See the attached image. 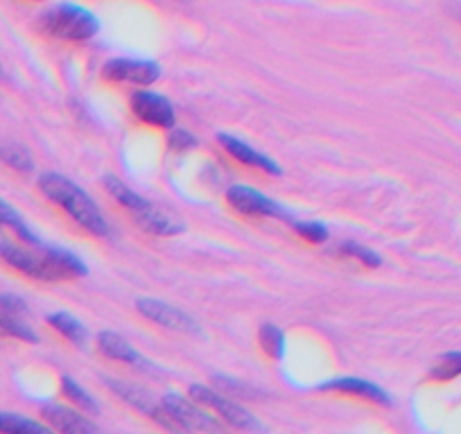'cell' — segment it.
<instances>
[{
    "mask_svg": "<svg viewBox=\"0 0 461 434\" xmlns=\"http://www.w3.org/2000/svg\"><path fill=\"white\" fill-rule=\"evenodd\" d=\"M0 335L19 342H39V335L28 323V305L14 294L0 292Z\"/></svg>",
    "mask_w": 461,
    "mask_h": 434,
    "instance_id": "8fae6325",
    "label": "cell"
},
{
    "mask_svg": "<svg viewBox=\"0 0 461 434\" xmlns=\"http://www.w3.org/2000/svg\"><path fill=\"white\" fill-rule=\"evenodd\" d=\"M41 416L46 419V425H50L57 434H104L84 411L75 410V407L57 405H43Z\"/></svg>",
    "mask_w": 461,
    "mask_h": 434,
    "instance_id": "7c38bea8",
    "label": "cell"
},
{
    "mask_svg": "<svg viewBox=\"0 0 461 434\" xmlns=\"http://www.w3.org/2000/svg\"><path fill=\"white\" fill-rule=\"evenodd\" d=\"M226 202L233 211L245 217H278V220L287 217V211L276 199L267 197L249 185H230L226 190Z\"/></svg>",
    "mask_w": 461,
    "mask_h": 434,
    "instance_id": "52a82bcc",
    "label": "cell"
},
{
    "mask_svg": "<svg viewBox=\"0 0 461 434\" xmlns=\"http://www.w3.org/2000/svg\"><path fill=\"white\" fill-rule=\"evenodd\" d=\"M0 260L23 276L41 283L75 281V278H84L88 274L86 263L77 254L61 249V247H48L43 242L30 247L5 238V240H0Z\"/></svg>",
    "mask_w": 461,
    "mask_h": 434,
    "instance_id": "6da1fadb",
    "label": "cell"
},
{
    "mask_svg": "<svg viewBox=\"0 0 461 434\" xmlns=\"http://www.w3.org/2000/svg\"><path fill=\"white\" fill-rule=\"evenodd\" d=\"M48 323L52 329L66 339V342L75 344V347H84L88 339V330L75 314L66 312V310H57V312L48 314Z\"/></svg>",
    "mask_w": 461,
    "mask_h": 434,
    "instance_id": "e0dca14e",
    "label": "cell"
},
{
    "mask_svg": "<svg viewBox=\"0 0 461 434\" xmlns=\"http://www.w3.org/2000/svg\"><path fill=\"white\" fill-rule=\"evenodd\" d=\"M461 375V351H450L443 353L437 362H434L432 371H429V378L437 380V383H447V380H455Z\"/></svg>",
    "mask_w": 461,
    "mask_h": 434,
    "instance_id": "603a6c76",
    "label": "cell"
},
{
    "mask_svg": "<svg viewBox=\"0 0 461 434\" xmlns=\"http://www.w3.org/2000/svg\"><path fill=\"white\" fill-rule=\"evenodd\" d=\"M163 407L175 423V434H226L229 428L212 411L194 402L190 396L166 393L161 396Z\"/></svg>",
    "mask_w": 461,
    "mask_h": 434,
    "instance_id": "5b68a950",
    "label": "cell"
},
{
    "mask_svg": "<svg viewBox=\"0 0 461 434\" xmlns=\"http://www.w3.org/2000/svg\"><path fill=\"white\" fill-rule=\"evenodd\" d=\"M292 229H294L303 240L312 242V245H323V242H328V238H330V231H328L321 222H317V220H299V222H292Z\"/></svg>",
    "mask_w": 461,
    "mask_h": 434,
    "instance_id": "cb8c5ba5",
    "label": "cell"
},
{
    "mask_svg": "<svg viewBox=\"0 0 461 434\" xmlns=\"http://www.w3.org/2000/svg\"><path fill=\"white\" fill-rule=\"evenodd\" d=\"M167 143H170V148L176 149V152H188V149L197 148V139H194L188 130H181V127L170 130Z\"/></svg>",
    "mask_w": 461,
    "mask_h": 434,
    "instance_id": "d4e9b609",
    "label": "cell"
},
{
    "mask_svg": "<svg viewBox=\"0 0 461 434\" xmlns=\"http://www.w3.org/2000/svg\"><path fill=\"white\" fill-rule=\"evenodd\" d=\"M95 344L97 351L109 357V360L122 362V365L130 366H148V360L122 335L113 333V330H102V333H97Z\"/></svg>",
    "mask_w": 461,
    "mask_h": 434,
    "instance_id": "2e32d148",
    "label": "cell"
},
{
    "mask_svg": "<svg viewBox=\"0 0 461 434\" xmlns=\"http://www.w3.org/2000/svg\"><path fill=\"white\" fill-rule=\"evenodd\" d=\"M61 393H64V398L75 407V410L84 411V414L95 416L97 411H100V405H97L95 398H93L77 380L70 378V375H64V378H61Z\"/></svg>",
    "mask_w": 461,
    "mask_h": 434,
    "instance_id": "d6986e66",
    "label": "cell"
},
{
    "mask_svg": "<svg viewBox=\"0 0 461 434\" xmlns=\"http://www.w3.org/2000/svg\"><path fill=\"white\" fill-rule=\"evenodd\" d=\"M106 387H109L115 396L121 398L122 402H127V405L134 407V410L140 411V414L149 416V419H154L158 407H161V398H157L154 393H149L148 389L139 387V384H130V383H122V380L106 378Z\"/></svg>",
    "mask_w": 461,
    "mask_h": 434,
    "instance_id": "9a60e30c",
    "label": "cell"
},
{
    "mask_svg": "<svg viewBox=\"0 0 461 434\" xmlns=\"http://www.w3.org/2000/svg\"><path fill=\"white\" fill-rule=\"evenodd\" d=\"M136 310L143 314L145 319H149L157 326H163L167 330H175V333H185L194 335L199 333V326L188 312H184L176 305L166 303L161 299H149V296H143V299L136 301Z\"/></svg>",
    "mask_w": 461,
    "mask_h": 434,
    "instance_id": "9c48e42d",
    "label": "cell"
},
{
    "mask_svg": "<svg viewBox=\"0 0 461 434\" xmlns=\"http://www.w3.org/2000/svg\"><path fill=\"white\" fill-rule=\"evenodd\" d=\"M39 30L61 41H88L100 32V21L86 7L61 3L39 16Z\"/></svg>",
    "mask_w": 461,
    "mask_h": 434,
    "instance_id": "277c9868",
    "label": "cell"
},
{
    "mask_svg": "<svg viewBox=\"0 0 461 434\" xmlns=\"http://www.w3.org/2000/svg\"><path fill=\"white\" fill-rule=\"evenodd\" d=\"M131 112L140 122L158 130H175L176 113L172 102L157 91H136L131 95Z\"/></svg>",
    "mask_w": 461,
    "mask_h": 434,
    "instance_id": "ba28073f",
    "label": "cell"
},
{
    "mask_svg": "<svg viewBox=\"0 0 461 434\" xmlns=\"http://www.w3.org/2000/svg\"><path fill=\"white\" fill-rule=\"evenodd\" d=\"M459 16H461V10H459Z\"/></svg>",
    "mask_w": 461,
    "mask_h": 434,
    "instance_id": "83f0119b",
    "label": "cell"
},
{
    "mask_svg": "<svg viewBox=\"0 0 461 434\" xmlns=\"http://www.w3.org/2000/svg\"><path fill=\"white\" fill-rule=\"evenodd\" d=\"M37 185L48 202L59 206L84 231L95 238L109 236V222H106L104 212L100 211L95 199L86 190L79 188L73 179L59 175V172H43Z\"/></svg>",
    "mask_w": 461,
    "mask_h": 434,
    "instance_id": "7a4b0ae2",
    "label": "cell"
},
{
    "mask_svg": "<svg viewBox=\"0 0 461 434\" xmlns=\"http://www.w3.org/2000/svg\"><path fill=\"white\" fill-rule=\"evenodd\" d=\"M258 342L263 351L267 353L272 360H283L287 351V338L276 323H263L258 330Z\"/></svg>",
    "mask_w": 461,
    "mask_h": 434,
    "instance_id": "44dd1931",
    "label": "cell"
},
{
    "mask_svg": "<svg viewBox=\"0 0 461 434\" xmlns=\"http://www.w3.org/2000/svg\"><path fill=\"white\" fill-rule=\"evenodd\" d=\"M102 77L118 84H136V86H149L161 77V66L148 59H127L115 57L102 66Z\"/></svg>",
    "mask_w": 461,
    "mask_h": 434,
    "instance_id": "30bf717a",
    "label": "cell"
},
{
    "mask_svg": "<svg viewBox=\"0 0 461 434\" xmlns=\"http://www.w3.org/2000/svg\"><path fill=\"white\" fill-rule=\"evenodd\" d=\"M188 396L202 407H206L208 411H212L226 428L245 429V432L260 429V423L256 420V416L249 410H245L240 402L226 396V393L215 392V389L206 387V384H193L188 389Z\"/></svg>",
    "mask_w": 461,
    "mask_h": 434,
    "instance_id": "8992f818",
    "label": "cell"
},
{
    "mask_svg": "<svg viewBox=\"0 0 461 434\" xmlns=\"http://www.w3.org/2000/svg\"><path fill=\"white\" fill-rule=\"evenodd\" d=\"M0 434H57L50 425L16 411L0 410Z\"/></svg>",
    "mask_w": 461,
    "mask_h": 434,
    "instance_id": "ac0fdd59",
    "label": "cell"
},
{
    "mask_svg": "<svg viewBox=\"0 0 461 434\" xmlns=\"http://www.w3.org/2000/svg\"><path fill=\"white\" fill-rule=\"evenodd\" d=\"M0 75H3V66H0Z\"/></svg>",
    "mask_w": 461,
    "mask_h": 434,
    "instance_id": "484cf974",
    "label": "cell"
},
{
    "mask_svg": "<svg viewBox=\"0 0 461 434\" xmlns=\"http://www.w3.org/2000/svg\"><path fill=\"white\" fill-rule=\"evenodd\" d=\"M335 251H337V256H341V258L356 260V263L365 265V267H369V269H378L380 265H383V256H380L378 251L369 249V247L360 245V242H356V240L341 242Z\"/></svg>",
    "mask_w": 461,
    "mask_h": 434,
    "instance_id": "7402d4cb",
    "label": "cell"
},
{
    "mask_svg": "<svg viewBox=\"0 0 461 434\" xmlns=\"http://www.w3.org/2000/svg\"><path fill=\"white\" fill-rule=\"evenodd\" d=\"M217 140H220L221 149H224L226 154H230V157L236 158V161H240L242 166L256 167V170L265 172V175H272V176L283 175V167L278 166L272 157H267V154L254 149L249 143H245L242 139H238V136L220 134L217 136Z\"/></svg>",
    "mask_w": 461,
    "mask_h": 434,
    "instance_id": "4fadbf2b",
    "label": "cell"
},
{
    "mask_svg": "<svg viewBox=\"0 0 461 434\" xmlns=\"http://www.w3.org/2000/svg\"><path fill=\"white\" fill-rule=\"evenodd\" d=\"M321 392H332V393H346V396L362 398L366 402H374V405L389 407L392 405V398L384 392L383 387H378L375 383L365 378H356V375H341V378L328 380L326 384H321Z\"/></svg>",
    "mask_w": 461,
    "mask_h": 434,
    "instance_id": "5bb4252c",
    "label": "cell"
},
{
    "mask_svg": "<svg viewBox=\"0 0 461 434\" xmlns=\"http://www.w3.org/2000/svg\"><path fill=\"white\" fill-rule=\"evenodd\" d=\"M104 188L106 193L115 199L118 206H122L127 212H130L131 220H134L143 231L152 233V236L167 238V236H179V233L185 229L175 215H170V212L163 211L161 206L149 202L148 197H143V194H139L136 190H131L130 185L122 184L121 179L106 176Z\"/></svg>",
    "mask_w": 461,
    "mask_h": 434,
    "instance_id": "3957f363",
    "label": "cell"
},
{
    "mask_svg": "<svg viewBox=\"0 0 461 434\" xmlns=\"http://www.w3.org/2000/svg\"><path fill=\"white\" fill-rule=\"evenodd\" d=\"M0 161L5 163L7 167H12V170L21 172V175H30L34 170V157L21 143L0 145Z\"/></svg>",
    "mask_w": 461,
    "mask_h": 434,
    "instance_id": "ffe728a7",
    "label": "cell"
},
{
    "mask_svg": "<svg viewBox=\"0 0 461 434\" xmlns=\"http://www.w3.org/2000/svg\"><path fill=\"white\" fill-rule=\"evenodd\" d=\"M0 240H5V238H0Z\"/></svg>",
    "mask_w": 461,
    "mask_h": 434,
    "instance_id": "4316f807",
    "label": "cell"
}]
</instances>
